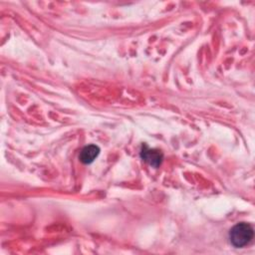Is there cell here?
I'll list each match as a JSON object with an SVG mask.
<instances>
[{
	"label": "cell",
	"mask_w": 255,
	"mask_h": 255,
	"mask_svg": "<svg viewBox=\"0 0 255 255\" xmlns=\"http://www.w3.org/2000/svg\"><path fill=\"white\" fill-rule=\"evenodd\" d=\"M140 157L152 167H158L163 159V153L159 149L149 148L146 144H142L140 149Z\"/></svg>",
	"instance_id": "cell-2"
},
{
	"label": "cell",
	"mask_w": 255,
	"mask_h": 255,
	"mask_svg": "<svg viewBox=\"0 0 255 255\" xmlns=\"http://www.w3.org/2000/svg\"><path fill=\"white\" fill-rule=\"evenodd\" d=\"M254 236L253 227L246 223L240 222L234 225L229 232V239L234 247H243L247 245Z\"/></svg>",
	"instance_id": "cell-1"
},
{
	"label": "cell",
	"mask_w": 255,
	"mask_h": 255,
	"mask_svg": "<svg viewBox=\"0 0 255 255\" xmlns=\"http://www.w3.org/2000/svg\"><path fill=\"white\" fill-rule=\"evenodd\" d=\"M99 153H100V147L95 144H90V145H86L81 150L79 157L83 163L89 164V163H92L97 158Z\"/></svg>",
	"instance_id": "cell-3"
}]
</instances>
